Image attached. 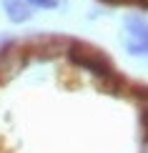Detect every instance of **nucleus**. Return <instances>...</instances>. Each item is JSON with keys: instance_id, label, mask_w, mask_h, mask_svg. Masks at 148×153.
I'll list each match as a JSON object with an SVG mask.
<instances>
[{"instance_id": "f257e3e1", "label": "nucleus", "mask_w": 148, "mask_h": 153, "mask_svg": "<svg viewBox=\"0 0 148 153\" xmlns=\"http://www.w3.org/2000/svg\"><path fill=\"white\" fill-rule=\"evenodd\" d=\"M68 58L75 63L78 68H86V71H91L95 75H100V78H106V75H111V63L108 58L100 53V50H95L91 45H86V43L80 40H73L68 45Z\"/></svg>"}, {"instance_id": "f03ea898", "label": "nucleus", "mask_w": 148, "mask_h": 153, "mask_svg": "<svg viewBox=\"0 0 148 153\" xmlns=\"http://www.w3.org/2000/svg\"><path fill=\"white\" fill-rule=\"evenodd\" d=\"M25 65V55L18 48H3L0 50V75H15Z\"/></svg>"}, {"instance_id": "7ed1b4c3", "label": "nucleus", "mask_w": 148, "mask_h": 153, "mask_svg": "<svg viewBox=\"0 0 148 153\" xmlns=\"http://www.w3.org/2000/svg\"><path fill=\"white\" fill-rule=\"evenodd\" d=\"M3 8H5V15H8L13 23H25L30 18V10H28V5H25L23 0H5Z\"/></svg>"}, {"instance_id": "20e7f679", "label": "nucleus", "mask_w": 148, "mask_h": 153, "mask_svg": "<svg viewBox=\"0 0 148 153\" xmlns=\"http://www.w3.org/2000/svg\"><path fill=\"white\" fill-rule=\"evenodd\" d=\"M123 45H126V50L131 55H148V40H136V38H131Z\"/></svg>"}, {"instance_id": "39448f33", "label": "nucleus", "mask_w": 148, "mask_h": 153, "mask_svg": "<svg viewBox=\"0 0 148 153\" xmlns=\"http://www.w3.org/2000/svg\"><path fill=\"white\" fill-rule=\"evenodd\" d=\"M28 3L38 5V8H55V5H58V0H28Z\"/></svg>"}, {"instance_id": "423d86ee", "label": "nucleus", "mask_w": 148, "mask_h": 153, "mask_svg": "<svg viewBox=\"0 0 148 153\" xmlns=\"http://www.w3.org/2000/svg\"><path fill=\"white\" fill-rule=\"evenodd\" d=\"M106 3H111V5H115V3H123V0H106Z\"/></svg>"}]
</instances>
